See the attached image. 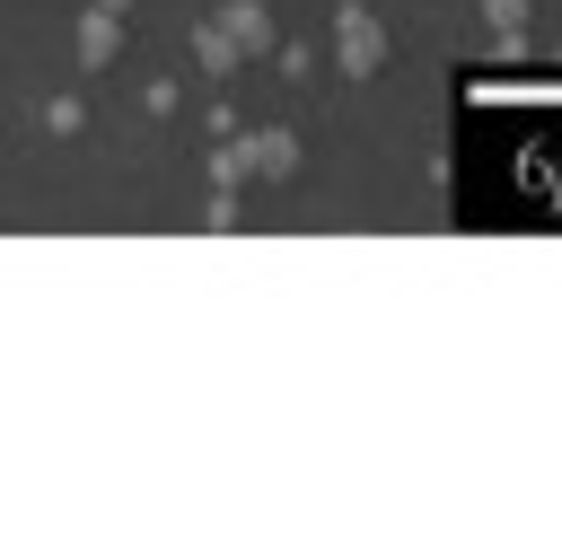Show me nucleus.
Here are the masks:
<instances>
[{"label":"nucleus","mask_w":562,"mask_h":535,"mask_svg":"<svg viewBox=\"0 0 562 535\" xmlns=\"http://www.w3.org/2000/svg\"><path fill=\"white\" fill-rule=\"evenodd\" d=\"M334 61H342V79H378V70H386V26H378V9H360V0L334 9Z\"/></svg>","instance_id":"obj_1"},{"label":"nucleus","mask_w":562,"mask_h":535,"mask_svg":"<svg viewBox=\"0 0 562 535\" xmlns=\"http://www.w3.org/2000/svg\"><path fill=\"white\" fill-rule=\"evenodd\" d=\"M237 158H246V175H263V184L299 175V140H290V132H246V140H237Z\"/></svg>","instance_id":"obj_2"},{"label":"nucleus","mask_w":562,"mask_h":535,"mask_svg":"<svg viewBox=\"0 0 562 535\" xmlns=\"http://www.w3.org/2000/svg\"><path fill=\"white\" fill-rule=\"evenodd\" d=\"M220 26L237 35V53H272V18H263V0H228Z\"/></svg>","instance_id":"obj_3"},{"label":"nucleus","mask_w":562,"mask_h":535,"mask_svg":"<svg viewBox=\"0 0 562 535\" xmlns=\"http://www.w3.org/2000/svg\"><path fill=\"white\" fill-rule=\"evenodd\" d=\"M483 26H492V44L518 61L527 53V0H483Z\"/></svg>","instance_id":"obj_4"},{"label":"nucleus","mask_w":562,"mask_h":535,"mask_svg":"<svg viewBox=\"0 0 562 535\" xmlns=\"http://www.w3.org/2000/svg\"><path fill=\"white\" fill-rule=\"evenodd\" d=\"M193 61H202L211 79H220V70H237V35H228L220 18H202V26H193Z\"/></svg>","instance_id":"obj_5"},{"label":"nucleus","mask_w":562,"mask_h":535,"mask_svg":"<svg viewBox=\"0 0 562 535\" xmlns=\"http://www.w3.org/2000/svg\"><path fill=\"white\" fill-rule=\"evenodd\" d=\"M79 61H114V9H88L79 18Z\"/></svg>","instance_id":"obj_6"},{"label":"nucleus","mask_w":562,"mask_h":535,"mask_svg":"<svg viewBox=\"0 0 562 535\" xmlns=\"http://www.w3.org/2000/svg\"><path fill=\"white\" fill-rule=\"evenodd\" d=\"M97 9H132V0H97Z\"/></svg>","instance_id":"obj_7"}]
</instances>
